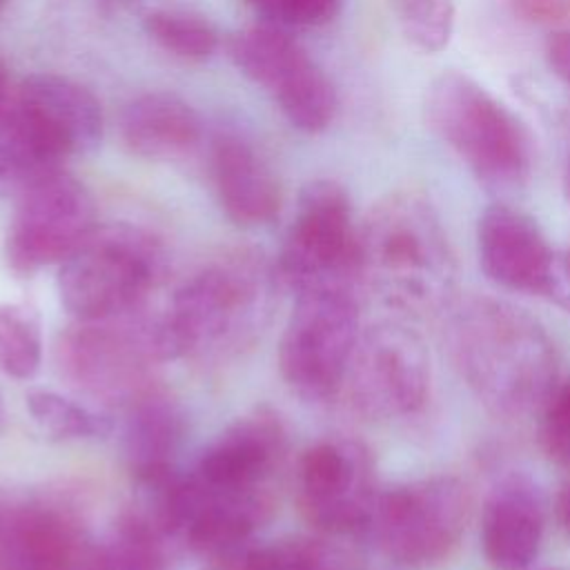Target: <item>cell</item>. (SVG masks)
<instances>
[{"label": "cell", "instance_id": "cell-1", "mask_svg": "<svg viewBox=\"0 0 570 570\" xmlns=\"http://www.w3.org/2000/svg\"><path fill=\"white\" fill-rule=\"evenodd\" d=\"M454 370L494 416L539 414L559 385V356L543 325L525 309L492 296L459 301L445 323Z\"/></svg>", "mask_w": 570, "mask_h": 570}, {"label": "cell", "instance_id": "cell-2", "mask_svg": "<svg viewBox=\"0 0 570 570\" xmlns=\"http://www.w3.org/2000/svg\"><path fill=\"white\" fill-rule=\"evenodd\" d=\"M276 283V267L254 249H229L205 263L174 292L160 316L147 318L158 361L238 354L267 323Z\"/></svg>", "mask_w": 570, "mask_h": 570}, {"label": "cell", "instance_id": "cell-3", "mask_svg": "<svg viewBox=\"0 0 570 570\" xmlns=\"http://www.w3.org/2000/svg\"><path fill=\"white\" fill-rule=\"evenodd\" d=\"M358 278L405 314H432L450 303L456 261L428 198L394 191L370 209L358 227Z\"/></svg>", "mask_w": 570, "mask_h": 570}, {"label": "cell", "instance_id": "cell-4", "mask_svg": "<svg viewBox=\"0 0 570 570\" xmlns=\"http://www.w3.org/2000/svg\"><path fill=\"white\" fill-rule=\"evenodd\" d=\"M428 127L488 187H514L530 171V138L519 118L483 85L445 71L425 94Z\"/></svg>", "mask_w": 570, "mask_h": 570}, {"label": "cell", "instance_id": "cell-5", "mask_svg": "<svg viewBox=\"0 0 570 570\" xmlns=\"http://www.w3.org/2000/svg\"><path fill=\"white\" fill-rule=\"evenodd\" d=\"M165 274L156 236L129 223L98 225L58 269V296L76 321L120 318L138 309Z\"/></svg>", "mask_w": 570, "mask_h": 570}, {"label": "cell", "instance_id": "cell-6", "mask_svg": "<svg viewBox=\"0 0 570 570\" xmlns=\"http://www.w3.org/2000/svg\"><path fill=\"white\" fill-rule=\"evenodd\" d=\"M470 508V490L459 476L432 474L379 492L367 532L396 566L432 570L459 550Z\"/></svg>", "mask_w": 570, "mask_h": 570}, {"label": "cell", "instance_id": "cell-7", "mask_svg": "<svg viewBox=\"0 0 570 570\" xmlns=\"http://www.w3.org/2000/svg\"><path fill=\"white\" fill-rule=\"evenodd\" d=\"M358 336L354 285H316L296 292L278 343L283 381L305 401L336 396Z\"/></svg>", "mask_w": 570, "mask_h": 570}, {"label": "cell", "instance_id": "cell-8", "mask_svg": "<svg viewBox=\"0 0 570 570\" xmlns=\"http://www.w3.org/2000/svg\"><path fill=\"white\" fill-rule=\"evenodd\" d=\"M147 318L76 321L56 341V365L76 392L105 407L125 410L156 387L158 365Z\"/></svg>", "mask_w": 570, "mask_h": 570}, {"label": "cell", "instance_id": "cell-9", "mask_svg": "<svg viewBox=\"0 0 570 570\" xmlns=\"http://www.w3.org/2000/svg\"><path fill=\"white\" fill-rule=\"evenodd\" d=\"M432 367L423 341L396 323L361 332L341 392L352 412L372 421L416 416L430 401Z\"/></svg>", "mask_w": 570, "mask_h": 570}, {"label": "cell", "instance_id": "cell-10", "mask_svg": "<svg viewBox=\"0 0 570 570\" xmlns=\"http://www.w3.org/2000/svg\"><path fill=\"white\" fill-rule=\"evenodd\" d=\"M278 283L294 292L316 285H354L358 229L347 191L334 180L307 183L276 261Z\"/></svg>", "mask_w": 570, "mask_h": 570}, {"label": "cell", "instance_id": "cell-11", "mask_svg": "<svg viewBox=\"0 0 570 570\" xmlns=\"http://www.w3.org/2000/svg\"><path fill=\"white\" fill-rule=\"evenodd\" d=\"M96 227L89 189L62 169L49 171L22 187L4 240L7 265L18 276L60 265Z\"/></svg>", "mask_w": 570, "mask_h": 570}, {"label": "cell", "instance_id": "cell-12", "mask_svg": "<svg viewBox=\"0 0 570 570\" xmlns=\"http://www.w3.org/2000/svg\"><path fill=\"white\" fill-rule=\"evenodd\" d=\"M296 505L303 519L327 537L370 530L379 499L370 450L354 439H321L296 465Z\"/></svg>", "mask_w": 570, "mask_h": 570}, {"label": "cell", "instance_id": "cell-13", "mask_svg": "<svg viewBox=\"0 0 570 570\" xmlns=\"http://www.w3.org/2000/svg\"><path fill=\"white\" fill-rule=\"evenodd\" d=\"M236 67L265 87L283 116L305 134L330 127L336 114V91L307 51L276 24L240 31L229 47Z\"/></svg>", "mask_w": 570, "mask_h": 570}, {"label": "cell", "instance_id": "cell-14", "mask_svg": "<svg viewBox=\"0 0 570 570\" xmlns=\"http://www.w3.org/2000/svg\"><path fill=\"white\" fill-rule=\"evenodd\" d=\"M476 254L497 287L570 307L557 256L528 214L505 203L485 207L476 223Z\"/></svg>", "mask_w": 570, "mask_h": 570}, {"label": "cell", "instance_id": "cell-15", "mask_svg": "<svg viewBox=\"0 0 570 570\" xmlns=\"http://www.w3.org/2000/svg\"><path fill=\"white\" fill-rule=\"evenodd\" d=\"M89 543L71 501L49 497L16 503L0 543V570H80Z\"/></svg>", "mask_w": 570, "mask_h": 570}, {"label": "cell", "instance_id": "cell-16", "mask_svg": "<svg viewBox=\"0 0 570 570\" xmlns=\"http://www.w3.org/2000/svg\"><path fill=\"white\" fill-rule=\"evenodd\" d=\"M285 428L276 412L256 407L227 425L200 454L191 476L216 490L269 488L285 456Z\"/></svg>", "mask_w": 570, "mask_h": 570}, {"label": "cell", "instance_id": "cell-17", "mask_svg": "<svg viewBox=\"0 0 570 570\" xmlns=\"http://www.w3.org/2000/svg\"><path fill=\"white\" fill-rule=\"evenodd\" d=\"M546 532V499L525 472L499 476L483 499L481 548L494 570H528Z\"/></svg>", "mask_w": 570, "mask_h": 570}, {"label": "cell", "instance_id": "cell-18", "mask_svg": "<svg viewBox=\"0 0 570 570\" xmlns=\"http://www.w3.org/2000/svg\"><path fill=\"white\" fill-rule=\"evenodd\" d=\"M212 174L223 212L243 227L272 223L281 209V187L265 160L240 138L214 145Z\"/></svg>", "mask_w": 570, "mask_h": 570}, {"label": "cell", "instance_id": "cell-19", "mask_svg": "<svg viewBox=\"0 0 570 570\" xmlns=\"http://www.w3.org/2000/svg\"><path fill=\"white\" fill-rule=\"evenodd\" d=\"M185 436L180 405L158 385L125 407L122 448L134 481H147L174 470V454Z\"/></svg>", "mask_w": 570, "mask_h": 570}, {"label": "cell", "instance_id": "cell-20", "mask_svg": "<svg viewBox=\"0 0 570 570\" xmlns=\"http://www.w3.org/2000/svg\"><path fill=\"white\" fill-rule=\"evenodd\" d=\"M125 147L149 160H169L191 151L200 138L196 111L178 96L151 91L134 98L120 118Z\"/></svg>", "mask_w": 570, "mask_h": 570}, {"label": "cell", "instance_id": "cell-21", "mask_svg": "<svg viewBox=\"0 0 570 570\" xmlns=\"http://www.w3.org/2000/svg\"><path fill=\"white\" fill-rule=\"evenodd\" d=\"M80 570H167V539L131 510L89 543Z\"/></svg>", "mask_w": 570, "mask_h": 570}, {"label": "cell", "instance_id": "cell-22", "mask_svg": "<svg viewBox=\"0 0 570 570\" xmlns=\"http://www.w3.org/2000/svg\"><path fill=\"white\" fill-rule=\"evenodd\" d=\"M42 361V330L38 314L22 303H0V370L29 381Z\"/></svg>", "mask_w": 570, "mask_h": 570}, {"label": "cell", "instance_id": "cell-23", "mask_svg": "<svg viewBox=\"0 0 570 570\" xmlns=\"http://www.w3.org/2000/svg\"><path fill=\"white\" fill-rule=\"evenodd\" d=\"M27 412L36 425L51 439L73 441L102 436L109 432V421L102 414L91 412L89 407L53 392V390H29L24 396Z\"/></svg>", "mask_w": 570, "mask_h": 570}, {"label": "cell", "instance_id": "cell-24", "mask_svg": "<svg viewBox=\"0 0 570 570\" xmlns=\"http://www.w3.org/2000/svg\"><path fill=\"white\" fill-rule=\"evenodd\" d=\"M403 38L421 53H439L448 47L456 7L454 0H385Z\"/></svg>", "mask_w": 570, "mask_h": 570}, {"label": "cell", "instance_id": "cell-25", "mask_svg": "<svg viewBox=\"0 0 570 570\" xmlns=\"http://www.w3.org/2000/svg\"><path fill=\"white\" fill-rule=\"evenodd\" d=\"M149 38L183 60H205L216 51V29L200 16L187 11H151L145 18Z\"/></svg>", "mask_w": 570, "mask_h": 570}, {"label": "cell", "instance_id": "cell-26", "mask_svg": "<svg viewBox=\"0 0 570 570\" xmlns=\"http://www.w3.org/2000/svg\"><path fill=\"white\" fill-rule=\"evenodd\" d=\"M539 445L552 463L570 468V381L559 383L539 412Z\"/></svg>", "mask_w": 570, "mask_h": 570}, {"label": "cell", "instance_id": "cell-27", "mask_svg": "<svg viewBox=\"0 0 570 570\" xmlns=\"http://www.w3.org/2000/svg\"><path fill=\"white\" fill-rule=\"evenodd\" d=\"M258 16L276 27H318L330 22L343 0H247Z\"/></svg>", "mask_w": 570, "mask_h": 570}, {"label": "cell", "instance_id": "cell-28", "mask_svg": "<svg viewBox=\"0 0 570 570\" xmlns=\"http://www.w3.org/2000/svg\"><path fill=\"white\" fill-rule=\"evenodd\" d=\"M519 16L539 24H559L570 20V0H512Z\"/></svg>", "mask_w": 570, "mask_h": 570}, {"label": "cell", "instance_id": "cell-29", "mask_svg": "<svg viewBox=\"0 0 570 570\" xmlns=\"http://www.w3.org/2000/svg\"><path fill=\"white\" fill-rule=\"evenodd\" d=\"M546 62L550 71L570 87V29H557L546 38Z\"/></svg>", "mask_w": 570, "mask_h": 570}, {"label": "cell", "instance_id": "cell-30", "mask_svg": "<svg viewBox=\"0 0 570 570\" xmlns=\"http://www.w3.org/2000/svg\"><path fill=\"white\" fill-rule=\"evenodd\" d=\"M554 517L563 532L570 534V481L559 490L554 499Z\"/></svg>", "mask_w": 570, "mask_h": 570}, {"label": "cell", "instance_id": "cell-31", "mask_svg": "<svg viewBox=\"0 0 570 570\" xmlns=\"http://www.w3.org/2000/svg\"><path fill=\"white\" fill-rule=\"evenodd\" d=\"M13 508H16V503H13V501H9V499H2V497H0V543H2L4 532H7V528H9V521H11V512H13Z\"/></svg>", "mask_w": 570, "mask_h": 570}, {"label": "cell", "instance_id": "cell-32", "mask_svg": "<svg viewBox=\"0 0 570 570\" xmlns=\"http://www.w3.org/2000/svg\"><path fill=\"white\" fill-rule=\"evenodd\" d=\"M11 85H9V76H7V71H4V67L0 65V116L4 114V109H7V105H9V100H11Z\"/></svg>", "mask_w": 570, "mask_h": 570}, {"label": "cell", "instance_id": "cell-33", "mask_svg": "<svg viewBox=\"0 0 570 570\" xmlns=\"http://www.w3.org/2000/svg\"><path fill=\"white\" fill-rule=\"evenodd\" d=\"M559 272H561L563 287H566V292H568V298H570V249L561 256V261H559Z\"/></svg>", "mask_w": 570, "mask_h": 570}, {"label": "cell", "instance_id": "cell-34", "mask_svg": "<svg viewBox=\"0 0 570 570\" xmlns=\"http://www.w3.org/2000/svg\"><path fill=\"white\" fill-rule=\"evenodd\" d=\"M563 191H566V198L570 200V158H568V165L563 171Z\"/></svg>", "mask_w": 570, "mask_h": 570}, {"label": "cell", "instance_id": "cell-35", "mask_svg": "<svg viewBox=\"0 0 570 570\" xmlns=\"http://www.w3.org/2000/svg\"><path fill=\"white\" fill-rule=\"evenodd\" d=\"M4 423V403H2V392H0V428Z\"/></svg>", "mask_w": 570, "mask_h": 570}, {"label": "cell", "instance_id": "cell-36", "mask_svg": "<svg viewBox=\"0 0 570 570\" xmlns=\"http://www.w3.org/2000/svg\"><path fill=\"white\" fill-rule=\"evenodd\" d=\"M7 2H9V0H0V11H2V7H4Z\"/></svg>", "mask_w": 570, "mask_h": 570}]
</instances>
